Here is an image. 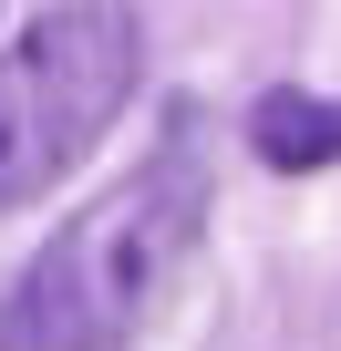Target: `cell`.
Instances as JSON below:
<instances>
[{
  "instance_id": "1",
  "label": "cell",
  "mask_w": 341,
  "mask_h": 351,
  "mask_svg": "<svg viewBox=\"0 0 341 351\" xmlns=\"http://www.w3.org/2000/svg\"><path fill=\"white\" fill-rule=\"evenodd\" d=\"M197 228H207V165H197V145L145 155L124 186H104L93 207H73L62 238L21 269V300H11V320H0V341L11 351H124L165 310L176 269L197 258Z\"/></svg>"
},
{
  "instance_id": "2",
  "label": "cell",
  "mask_w": 341,
  "mask_h": 351,
  "mask_svg": "<svg viewBox=\"0 0 341 351\" xmlns=\"http://www.w3.org/2000/svg\"><path fill=\"white\" fill-rule=\"evenodd\" d=\"M145 32L124 0H52L0 42V207L52 197L134 104Z\"/></svg>"
},
{
  "instance_id": "3",
  "label": "cell",
  "mask_w": 341,
  "mask_h": 351,
  "mask_svg": "<svg viewBox=\"0 0 341 351\" xmlns=\"http://www.w3.org/2000/svg\"><path fill=\"white\" fill-rule=\"evenodd\" d=\"M248 155L279 165V176L341 165V104H331V93H259V104H248Z\"/></svg>"
}]
</instances>
